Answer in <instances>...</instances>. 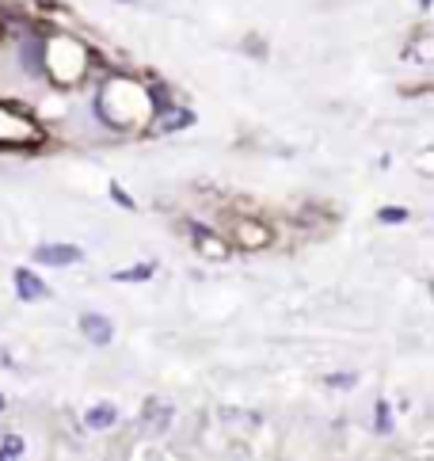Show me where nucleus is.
Returning <instances> with one entry per match:
<instances>
[{
	"label": "nucleus",
	"instance_id": "obj_1",
	"mask_svg": "<svg viewBox=\"0 0 434 461\" xmlns=\"http://www.w3.org/2000/svg\"><path fill=\"white\" fill-rule=\"evenodd\" d=\"M31 256H35V263H42V267H69V263L84 260V252H80L77 244H38Z\"/></svg>",
	"mask_w": 434,
	"mask_h": 461
},
{
	"label": "nucleus",
	"instance_id": "obj_2",
	"mask_svg": "<svg viewBox=\"0 0 434 461\" xmlns=\"http://www.w3.org/2000/svg\"><path fill=\"white\" fill-rule=\"evenodd\" d=\"M15 294H19V302H42V297H50V286L31 267H19L15 271Z\"/></svg>",
	"mask_w": 434,
	"mask_h": 461
},
{
	"label": "nucleus",
	"instance_id": "obj_3",
	"mask_svg": "<svg viewBox=\"0 0 434 461\" xmlns=\"http://www.w3.org/2000/svg\"><path fill=\"white\" fill-rule=\"evenodd\" d=\"M80 331H84V339H88V343H95V347H107L111 336H115L111 320L99 317V313H84V317H80Z\"/></svg>",
	"mask_w": 434,
	"mask_h": 461
},
{
	"label": "nucleus",
	"instance_id": "obj_4",
	"mask_svg": "<svg viewBox=\"0 0 434 461\" xmlns=\"http://www.w3.org/2000/svg\"><path fill=\"white\" fill-rule=\"evenodd\" d=\"M236 237H240V244H244V248H263L271 240V233L263 229L259 221H240L236 225Z\"/></svg>",
	"mask_w": 434,
	"mask_h": 461
},
{
	"label": "nucleus",
	"instance_id": "obj_5",
	"mask_svg": "<svg viewBox=\"0 0 434 461\" xmlns=\"http://www.w3.org/2000/svg\"><path fill=\"white\" fill-rule=\"evenodd\" d=\"M115 419H118V408H115V404H95V408H88L84 423L92 427V431H107Z\"/></svg>",
	"mask_w": 434,
	"mask_h": 461
},
{
	"label": "nucleus",
	"instance_id": "obj_6",
	"mask_svg": "<svg viewBox=\"0 0 434 461\" xmlns=\"http://www.w3.org/2000/svg\"><path fill=\"white\" fill-rule=\"evenodd\" d=\"M195 244H198V252H202V256H214V260H217V256H225V244H221V240H214V233L202 229V225H195Z\"/></svg>",
	"mask_w": 434,
	"mask_h": 461
},
{
	"label": "nucleus",
	"instance_id": "obj_7",
	"mask_svg": "<svg viewBox=\"0 0 434 461\" xmlns=\"http://www.w3.org/2000/svg\"><path fill=\"white\" fill-rule=\"evenodd\" d=\"M152 271H156V263H138L130 271H115V282H145L152 279Z\"/></svg>",
	"mask_w": 434,
	"mask_h": 461
},
{
	"label": "nucleus",
	"instance_id": "obj_8",
	"mask_svg": "<svg viewBox=\"0 0 434 461\" xmlns=\"http://www.w3.org/2000/svg\"><path fill=\"white\" fill-rule=\"evenodd\" d=\"M191 123H195V115H191V111H172V118H164L156 130L160 134H172V130H183V126H191Z\"/></svg>",
	"mask_w": 434,
	"mask_h": 461
},
{
	"label": "nucleus",
	"instance_id": "obj_9",
	"mask_svg": "<svg viewBox=\"0 0 434 461\" xmlns=\"http://www.w3.org/2000/svg\"><path fill=\"white\" fill-rule=\"evenodd\" d=\"M0 458H23V439L19 435H4V439H0Z\"/></svg>",
	"mask_w": 434,
	"mask_h": 461
},
{
	"label": "nucleus",
	"instance_id": "obj_10",
	"mask_svg": "<svg viewBox=\"0 0 434 461\" xmlns=\"http://www.w3.org/2000/svg\"><path fill=\"white\" fill-rule=\"evenodd\" d=\"M377 431H381V435L392 431V412H389V404H385V400H377Z\"/></svg>",
	"mask_w": 434,
	"mask_h": 461
},
{
	"label": "nucleus",
	"instance_id": "obj_11",
	"mask_svg": "<svg viewBox=\"0 0 434 461\" xmlns=\"http://www.w3.org/2000/svg\"><path fill=\"white\" fill-rule=\"evenodd\" d=\"M377 217H381L385 225H400V221H408V210H400V206H389V210H381Z\"/></svg>",
	"mask_w": 434,
	"mask_h": 461
},
{
	"label": "nucleus",
	"instance_id": "obj_12",
	"mask_svg": "<svg viewBox=\"0 0 434 461\" xmlns=\"http://www.w3.org/2000/svg\"><path fill=\"white\" fill-rule=\"evenodd\" d=\"M111 198H115V202H118V206H122V210H134V198L126 195V191L118 187V183H111Z\"/></svg>",
	"mask_w": 434,
	"mask_h": 461
},
{
	"label": "nucleus",
	"instance_id": "obj_13",
	"mask_svg": "<svg viewBox=\"0 0 434 461\" xmlns=\"http://www.w3.org/2000/svg\"><path fill=\"white\" fill-rule=\"evenodd\" d=\"M355 382H358V374H328V385H335V389H339V385L347 389V385H355Z\"/></svg>",
	"mask_w": 434,
	"mask_h": 461
},
{
	"label": "nucleus",
	"instance_id": "obj_14",
	"mask_svg": "<svg viewBox=\"0 0 434 461\" xmlns=\"http://www.w3.org/2000/svg\"><path fill=\"white\" fill-rule=\"evenodd\" d=\"M4 404H8V400H4V396H0V412H4Z\"/></svg>",
	"mask_w": 434,
	"mask_h": 461
},
{
	"label": "nucleus",
	"instance_id": "obj_15",
	"mask_svg": "<svg viewBox=\"0 0 434 461\" xmlns=\"http://www.w3.org/2000/svg\"><path fill=\"white\" fill-rule=\"evenodd\" d=\"M419 4H423V8H431V0H419Z\"/></svg>",
	"mask_w": 434,
	"mask_h": 461
},
{
	"label": "nucleus",
	"instance_id": "obj_16",
	"mask_svg": "<svg viewBox=\"0 0 434 461\" xmlns=\"http://www.w3.org/2000/svg\"><path fill=\"white\" fill-rule=\"evenodd\" d=\"M118 4H130V0H118Z\"/></svg>",
	"mask_w": 434,
	"mask_h": 461
}]
</instances>
